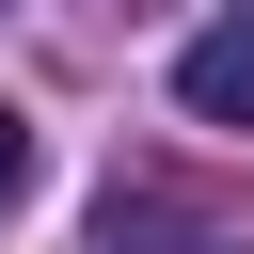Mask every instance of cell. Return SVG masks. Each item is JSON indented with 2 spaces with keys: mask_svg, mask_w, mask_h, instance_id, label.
Returning a JSON list of instances; mask_svg holds the SVG:
<instances>
[{
  "mask_svg": "<svg viewBox=\"0 0 254 254\" xmlns=\"http://www.w3.org/2000/svg\"><path fill=\"white\" fill-rule=\"evenodd\" d=\"M175 95H190L206 127H254V16H206V32L175 48Z\"/></svg>",
  "mask_w": 254,
  "mask_h": 254,
  "instance_id": "1",
  "label": "cell"
},
{
  "mask_svg": "<svg viewBox=\"0 0 254 254\" xmlns=\"http://www.w3.org/2000/svg\"><path fill=\"white\" fill-rule=\"evenodd\" d=\"M16 175H32V127H16V95H0V206H16Z\"/></svg>",
  "mask_w": 254,
  "mask_h": 254,
  "instance_id": "2",
  "label": "cell"
}]
</instances>
